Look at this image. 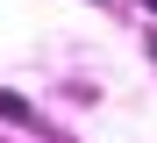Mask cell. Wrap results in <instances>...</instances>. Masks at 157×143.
Returning <instances> with one entry per match:
<instances>
[{
    "label": "cell",
    "mask_w": 157,
    "mask_h": 143,
    "mask_svg": "<svg viewBox=\"0 0 157 143\" xmlns=\"http://www.w3.org/2000/svg\"><path fill=\"white\" fill-rule=\"evenodd\" d=\"M150 7H157V0H150Z\"/></svg>",
    "instance_id": "6da1fadb"
}]
</instances>
